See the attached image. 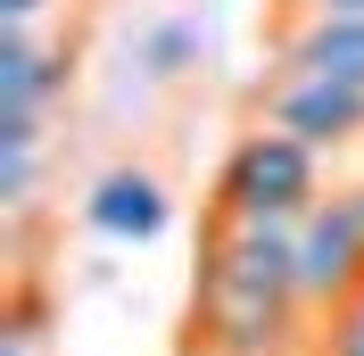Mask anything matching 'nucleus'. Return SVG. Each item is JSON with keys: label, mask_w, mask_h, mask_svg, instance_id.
<instances>
[{"label": "nucleus", "mask_w": 364, "mask_h": 356, "mask_svg": "<svg viewBox=\"0 0 364 356\" xmlns=\"http://www.w3.org/2000/svg\"><path fill=\"white\" fill-rule=\"evenodd\" d=\"M298 315V224L290 216H215L191 332L207 356H282Z\"/></svg>", "instance_id": "nucleus-1"}, {"label": "nucleus", "mask_w": 364, "mask_h": 356, "mask_svg": "<svg viewBox=\"0 0 364 356\" xmlns=\"http://www.w3.org/2000/svg\"><path fill=\"white\" fill-rule=\"evenodd\" d=\"M215 199H224V216H306L315 207V150L298 133H273V125H257V133H240V150L224 157V182H215Z\"/></svg>", "instance_id": "nucleus-2"}, {"label": "nucleus", "mask_w": 364, "mask_h": 356, "mask_svg": "<svg viewBox=\"0 0 364 356\" xmlns=\"http://www.w3.org/2000/svg\"><path fill=\"white\" fill-rule=\"evenodd\" d=\"M265 125L273 133H298L306 150H340L348 133H364V83L340 75H282L265 91Z\"/></svg>", "instance_id": "nucleus-4"}, {"label": "nucleus", "mask_w": 364, "mask_h": 356, "mask_svg": "<svg viewBox=\"0 0 364 356\" xmlns=\"http://www.w3.org/2000/svg\"><path fill=\"white\" fill-rule=\"evenodd\" d=\"M282 75H340V83H364V25L306 17L290 42H282Z\"/></svg>", "instance_id": "nucleus-7"}, {"label": "nucleus", "mask_w": 364, "mask_h": 356, "mask_svg": "<svg viewBox=\"0 0 364 356\" xmlns=\"http://www.w3.org/2000/svg\"><path fill=\"white\" fill-rule=\"evenodd\" d=\"M364 282V216L356 199H315L298 216V307H340Z\"/></svg>", "instance_id": "nucleus-3"}, {"label": "nucleus", "mask_w": 364, "mask_h": 356, "mask_svg": "<svg viewBox=\"0 0 364 356\" xmlns=\"http://www.w3.org/2000/svg\"><path fill=\"white\" fill-rule=\"evenodd\" d=\"M348 199H356V216H364V182H356V191H348Z\"/></svg>", "instance_id": "nucleus-12"}, {"label": "nucleus", "mask_w": 364, "mask_h": 356, "mask_svg": "<svg viewBox=\"0 0 364 356\" xmlns=\"http://www.w3.org/2000/svg\"><path fill=\"white\" fill-rule=\"evenodd\" d=\"M323 356H364V282L331 307V332H323Z\"/></svg>", "instance_id": "nucleus-9"}, {"label": "nucleus", "mask_w": 364, "mask_h": 356, "mask_svg": "<svg viewBox=\"0 0 364 356\" xmlns=\"http://www.w3.org/2000/svg\"><path fill=\"white\" fill-rule=\"evenodd\" d=\"M149 83H174V75H191L207 58V25L191 17V9H174V17H149V25H133V50H124Z\"/></svg>", "instance_id": "nucleus-8"}, {"label": "nucleus", "mask_w": 364, "mask_h": 356, "mask_svg": "<svg viewBox=\"0 0 364 356\" xmlns=\"http://www.w3.org/2000/svg\"><path fill=\"white\" fill-rule=\"evenodd\" d=\"M0 356H42V332H33V315H17V323L0 332Z\"/></svg>", "instance_id": "nucleus-10"}, {"label": "nucleus", "mask_w": 364, "mask_h": 356, "mask_svg": "<svg viewBox=\"0 0 364 356\" xmlns=\"http://www.w3.org/2000/svg\"><path fill=\"white\" fill-rule=\"evenodd\" d=\"M83 224L100 241H158L166 232V182L149 166H108L83 199Z\"/></svg>", "instance_id": "nucleus-5"}, {"label": "nucleus", "mask_w": 364, "mask_h": 356, "mask_svg": "<svg viewBox=\"0 0 364 356\" xmlns=\"http://www.w3.org/2000/svg\"><path fill=\"white\" fill-rule=\"evenodd\" d=\"M58 83H67V50H50L42 33H9L0 42V108L42 116Z\"/></svg>", "instance_id": "nucleus-6"}, {"label": "nucleus", "mask_w": 364, "mask_h": 356, "mask_svg": "<svg viewBox=\"0 0 364 356\" xmlns=\"http://www.w3.org/2000/svg\"><path fill=\"white\" fill-rule=\"evenodd\" d=\"M306 17H340V25H364V0H298Z\"/></svg>", "instance_id": "nucleus-11"}]
</instances>
